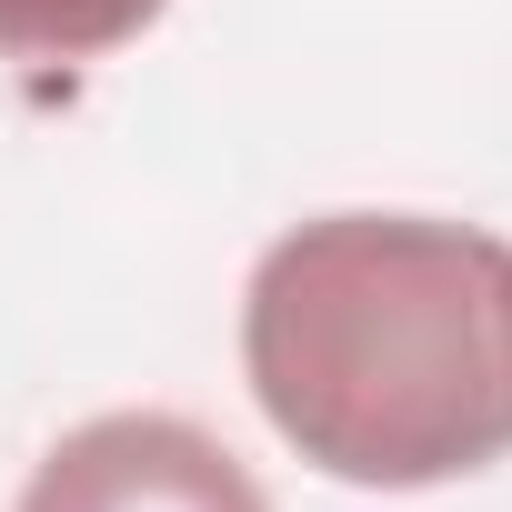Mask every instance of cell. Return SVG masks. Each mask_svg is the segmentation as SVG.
Segmentation results:
<instances>
[{
  "instance_id": "3",
  "label": "cell",
  "mask_w": 512,
  "mask_h": 512,
  "mask_svg": "<svg viewBox=\"0 0 512 512\" xmlns=\"http://www.w3.org/2000/svg\"><path fill=\"white\" fill-rule=\"evenodd\" d=\"M171 0H0V61H31V71H81L131 51Z\"/></svg>"
},
{
  "instance_id": "1",
  "label": "cell",
  "mask_w": 512,
  "mask_h": 512,
  "mask_svg": "<svg viewBox=\"0 0 512 512\" xmlns=\"http://www.w3.org/2000/svg\"><path fill=\"white\" fill-rule=\"evenodd\" d=\"M241 382L352 492H442L512 462V241L442 211L292 221L241 282Z\"/></svg>"
},
{
  "instance_id": "2",
  "label": "cell",
  "mask_w": 512,
  "mask_h": 512,
  "mask_svg": "<svg viewBox=\"0 0 512 512\" xmlns=\"http://www.w3.org/2000/svg\"><path fill=\"white\" fill-rule=\"evenodd\" d=\"M11 512H272V492L191 412H91L31 462Z\"/></svg>"
}]
</instances>
